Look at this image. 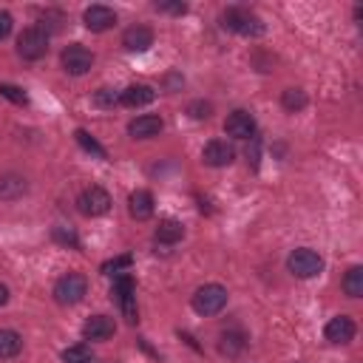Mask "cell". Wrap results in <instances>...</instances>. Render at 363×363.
I'll return each mask as SVG.
<instances>
[{
    "label": "cell",
    "mask_w": 363,
    "mask_h": 363,
    "mask_svg": "<svg viewBox=\"0 0 363 363\" xmlns=\"http://www.w3.org/2000/svg\"><path fill=\"white\" fill-rule=\"evenodd\" d=\"M224 306H227V289L221 284H204L193 292V309L204 318L218 315Z\"/></svg>",
    "instance_id": "obj_1"
},
{
    "label": "cell",
    "mask_w": 363,
    "mask_h": 363,
    "mask_svg": "<svg viewBox=\"0 0 363 363\" xmlns=\"http://www.w3.org/2000/svg\"><path fill=\"white\" fill-rule=\"evenodd\" d=\"M85 292H88V278L79 275V272H65V275L57 278V284H54V298H57V303H62V306L79 303V301L85 298Z\"/></svg>",
    "instance_id": "obj_2"
},
{
    "label": "cell",
    "mask_w": 363,
    "mask_h": 363,
    "mask_svg": "<svg viewBox=\"0 0 363 363\" xmlns=\"http://www.w3.org/2000/svg\"><path fill=\"white\" fill-rule=\"evenodd\" d=\"M221 26L230 28V31H235V34H244V37H255V34L264 31V23L252 11L238 9V6H233V9H227L221 14Z\"/></svg>",
    "instance_id": "obj_3"
},
{
    "label": "cell",
    "mask_w": 363,
    "mask_h": 363,
    "mask_svg": "<svg viewBox=\"0 0 363 363\" xmlns=\"http://www.w3.org/2000/svg\"><path fill=\"white\" fill-rule=\"evenodd\" d=\"M286 267H289V272L295 278H315L323 269V258L315 250H309V247H298V250L289 252Z\"/></svg>",
    "instance_id": "obj_4"
},
{
    "label": "cell",
    "mask_w": 363,
    "mask_h": 363,
    "mask_svg": "<svg viewBox=\"0 0 363 363\" xmlns=\"http://www.w3.org/2000/svg\"><path fill=\"white\" fill-rule=\"evenodd\" d=\"M77 210H79L82 216H88V218L105 216V213L111 210V196H108V190L99 187V184L85 187V190L77 196Z\"/></svg>",
    "instance_id": "obj_5"
},
{
    "label": "cell",
    "mask_w": 363,
    "mask_h": 363,
    "mask_svg": "<svg viewBox=\"0 0 363 363\" xmlns=\"http://www.w3.org/2000/svg\"><path fill=\"white\" fill-rule=\"evenodd\" d=\"M45 51H48V34L40 26L23 28V34L17 37V54L23 60H40L45 57Z\"/></svg>",
    "instance_id": "obj_6"
},
{
    "label": "cell",
    "mask_w": 363,
    "mask_h": 363,
    "mask_svg": "<svg viewBox=\"0 0 363 363\" xmlns=\"http://www.w3.org/2000/svg\"><path fill=\"white\" fill-rule=\"evenodd\" d=\"M60 60H62V68L68 74H74V77H82V74H88L94 68V54L85 45H79V43L65 45L62 54H60Z\"/></svg>",
    "instance_id": "obj_7"
},
{
    "label": "cell",
    "mask_w": 363,
    "mask_h": 363,
    "mask_svg": "<svg viewBox=\"0 0 363 363\" xmlns=\"http://www.w3.org/2000/svg\"><path fill=\"white\" fill-rule=\"evenodd\" d=\"M113 295H116V303H119L125 320H128V323H136L139 315H136V295H133V281H130V275H119V278L113 281Z\"/></svg>",
    "instance_id": "obj_8"
},
{
    "label": "cell",
    "mask_w": 363,
    "mask_h": 363,
    "mask_svg": "<svg viewBox=\"0 0 363 363\" xmlns=\"http://www.w3.org/2000/svg\"><path fill=\"white\" fill-rule=\"evenodd\" d=\"M224 133H230L233 139H252L255 136V116L250 111H233L224 119Z\"/></svg>",
    "instance_id": "obj_9"
},
{
    "label": "cell",
    "mask_w": 363,
    "mask_h": 363,
    "mask_svg": "<svg viewBox=\"0 0 363 363\" xmlns=\"http://www.w3.org/2000/svg\"><path fill=\"white\" fill-rule=\"evenodd\" d=\"M201 159H204V164H210V167H227V164L235 159V150H233L230 142H224V139H213V142L204 145Z\"/></svg>",
    "instance_id": "obj_10"
},
{
    "label": "cell",
    "mask_w": 363,
    "mask_h": 363,
    "mask_svg": "<svg viewBox=\"0 0 363 363\" xmlns=\"http://www.w3.org/2000/svg\"><path fill=\"white\" fill-rule=\"evenodd\" d=\"M82 23H85V28H91V31H108V28L116 26V14H113V9L96 3V6H88V9H85Z\"/></svg>",
    "instance_id": "obj_11"
},
{
    "label": "cell",
    "mask_w": 363,
    "mask_h": 363,
    "mask_svg": "<svg viewBox=\"0 0 363 363\" xmlns=\"http://www.w3.org/2000/svg\"><path fill=\"white\" fill-rule=\"evenodd\" d=\"M113 332H116V323L108 315H91L82 323V337L85 340H108Z\"/></svg>",
    "instance_id": "obj_12"
},
{
    "label": "cell",
    "mask_w": 363,
    "mask_h": 363,
    "mask_svg": "<svg viewBox=\"0 0 363 363\" xmlns=\"http://www.w3.org/2000/svg\"><path fill=\"white\" fill-rule=\"evenodd\" d=\"M323 335H326V340L329 343H349L352 337H354V320L349 318V315H337V318H332L329 323H326V329H323Z\"/></svg>",
    "instance_id": "obj_13"
},
{
    "label": "cell",
    "mask_w": 363,
    "mask_h": 363,
    "mask_svg": "<svg viewBox=\"0 0 363 363\" xmlns=\"http://www.w3.org/2000/svg\"><path fill=\"white\" fill-rule=\"evenodd\" d=\"M162 128H164L162 116H156V113H142V116H136V119L128 125V133H130L133 139H150V136H159Z\"/></svg>",
    "instance_id": "obj_14"
},
{
    "label": "cell",
    "mask_w": 363,
    "mask_h": 363,
    "mask_svg": "<svg viewBox=\"0 0 363 363\" xmlns=\"http://www.w3.org/2000/svg\"><path fill=\"white\" fill-rule=\"evenodd\" d=\"M122 45L128 51H147L153 45V31L147 26H130L122 34Z\"/></svg>",
    "instance_id": "obj_15"
},
{
    "label": "cell",
    "mask_w": 363,
    "mask_h": 363,
    "mask_svg": "<svg viewBox=\"0 0 363 363\" xmlns=\"http://www.w3.org/2000/svg\"><path fill=\"white\" fill-rule=\"evenodd\" d=\"M153 99H156V91L150 85H128L119 94V105L125 108H142V105H150Z\"/></svg>",
    "instance_id": "obj_16"
},
{
    "label": "cell",
    "mask_w": 363,
    "mask_h": 363,
    "mask_svg": "<svg viewBox=\"0 0 363 363\" xmlns=\"http://www.w3.org/2000/svg\"><path fill=\"white\" fill-rule=\"evenodd\" d=\"M128 213H130L136 221L150 218V216H153V196H150L147 190H136V193H130V199H128Z\"/></svg>",
    "instance_id": "obj_17"
},
{
    "label": "cell",
    "mask_w": 363,
    "mask_h": 363,
    "mask_svg": "<svg viewBox=\"0 0 363 363\" xmlns=\"http://www.w3.org/2000/svg\"><path fill=\"white\" fill-rule=\"evenodd\" d=\"M244 346H247V335L241 329H227L218 337V352L227 354V357H238L244 352Z\"/></svg>",
    "instance_id": "obj_18"
},
{
    "label": "cell",
    "mask_w": 363,
    "mask_h": 363,
    "mask_svg": "<svg viewBox=\"0 0 363 363\" xmlns=\"http://www.w3.org/2000/svg\"><path fill=\"white\" fill-rule=\"evenodd\" d=\"M26 190H28V184H26V179H23L20 173H6V176H0V199H3V201H14V199H20Z\"/></svg>",
    "instance_id": "obj_19"
},
{
    "label": "cell",
    "mask_w": 363,
    "mask_h": 363,
    "mask_svg": "<svg viewBox=\"0 0 363 363\" xmlns=\"http://www.w3.org/2000/svg\"><path fill=\"white\" fill-rule=\"evenodd\" d=\"M182 235H184V227H182V221H176V218L159 221V227H156V233H153V238H156L159 244H176V241H182Z\"/></svg>",
    "instance_id": "obj_20"
},
{
    "label": "cell",
    "mask_w": 363,
    "mask_h": 363,
    "mask_svg": "<svg viewBox=\"0 0 363 363\" xmlns=\"http://www.w3.org/2000/svg\"><path fill=\"white\" fill-rule=\"evenodd\" d=\"M20 349H23V337H20V332H14V329H0V360H11V357H17Z\"/></svg>",
    "instance_id": "obj_21"
},
{
    "label": "cell",
    "mask_w": 363,
    "mask_h": 363,
    "mask_svg": "<svg viewBox=\"0 0 363 363\" xmlns=\"http://www.w3.org/2000/svg\"><path fill=\"white\" fill-rule=\"evenodd\" d=\"M343 292L349 298H360L363 295V267H349V272L343 275Z\"/></svg>",
    "instance_id": "obj_22"
},
{
    "label": "cell",
    "mask_w": 363,
    "mask_h": 363,
    "mask_svg": "<svg viewBox=\"0 0 363 363\" xmlns=\"http://www.w3.org/2000/svg\"><path fill=\"white\" fill-rule=\"evenodd\" d=\"M281 105H284L289 113L303 111V108H306V94H303L301 88H286V91L281 94Z\"/></svg>",
    "instance_id": "obj_23"
},
{
    "label": "cell",
    "mask_w": 363,
    "mask_h": 363,
    "mask_svg": "<svg viewBox=\"0 0 363 363\" xmlns=\"http://www.w3.org/2000/svg\"><path fill=\"white\" fill-rule=\"evenodd\" d=\"M62 360L65 363H91V349L85 343H77V346H68L62 352Z\"/></svg>",
    "instance_id": "obj_24"
},
{
    "label": "cell",
    "mask_w": 363,
    "mask_h": 363,
    "mask_svg": "<svg viewBox=\"0 0 363 363\" xmlns=\"http://www.w3.org/2000/svg\"><path fill=\"white\" fill-rule=\"evenodd\" d=\"M77 142L85 147V150H91V153H96L99 159H105V147L91 136V133H85V130H77Z\"/></svg>",
    "instance_id": "obj_25"
},
{
    "label": "cell",
    "mask_w": 363,
    "mask_h": 363,
    "mask_svg": "<svg viewBox=\"0 0 363 363\" xmlns=\"http://www.w3.org/2000/svg\"><path fill=\"white\" fill-rule=\"evenodd\" d=\"M0 96L17 102V105H26V94L17 88V85H9V82H0Z\"/></svg>",
    "instance_id": "obj_26"
},
{
    "label": "cell",
    "mask_w": 363,
    "mask_h": 363,
    "mask_svg": "<svg viewBox=\"0 0 363 363\" xmlns=\"http://www.w3.org/2000/svg\"><path fill=\"white\" fill-rule=\"evenodd\" d=\"M94 102H96V105H102V108H113V105L119 102V96H116L111 88H99V91H96V96H94Z\"/></svg>",
    "instance_id": "obj_27"
},
{
    "label": "cell",
    "mask_w": 363,
    "mask_h": 363,
    "mask_svg": "<svg viewBox=\"0 0 363 363\" xmlns=\"http://www.w3.org/2000/svg\"><path fill=\"white\" fill-rule=\"evenodd\" d=\"M210 111H213L210 102H190V105H187V113H190L193 119H207Z\"/></svg>",
    "instance_id": "obj_28"
},
{
    "label": "cell",
    "mask_w": 363,
    "mask_h": 363,
    "mask_svg": "<svg viewBox=\"0 0 363 363\" xmlns=\"http://www.w3.org/2000/svg\"><path fill=\"white\" fill-rule=\"evenodd\" d=\"M128 267H130V255H122V258H113V261L102 264V272L105 275H113L116 269H128Z\"/></svg>",
    "instance_id": "obj_29"
},
{
    "label": "cell",
    "mask_w": 363,
    "mask_h": 363,
    "mask_svg": "<svg viewBox=\"0 0 363 363\" xmlns=\"http://www.w3.org/2000/svg\"><path fill=\"white\" fill-rule=\"evenodd\" d=\"M156 9H159V11H170V14H184V11H187L184 3H156Z\"/></svg>",
    "instance_id": "obj_30"
},
{
    "label": "cell",
    "mask_w": 363,
    "mask_h": 363,
    "mask_svg": "<svg viewBox=\"0 0 363 363\" xmlns=\"http://www.w3.org/2000/svg\"><path fill=\"white\" fill-rule=\"evenodd\" d=\"M9 34H11V14L0 11V40H6Z\"/></svg>",
    "instance_id": "obj_31"
},
{
    "label": "cell",
    "mask_w": 363,
    "mask_h": 363,
    "mask_svg": "<svg viewBox=\"0 0 363 363\" xmlns=\"http://www.w3.org/2000/svg\"><path fill=\"white\" fill-rule=\"evenodd\" d=\"M54 235H57L60 241H65V244H68V241H71V244H77V235H74L71 230H68V233H62V230H54Z\"/></svg>",
    "instance_id": "obj_32"
},
{
    "label": "cell",
    "mask_w": 363,
    "mask_h": 363,
    "mask_svg": "<svg viewBox=\"0 0 363 363\" xmlns=\"http://www.w3.org/2000/svg\"><path fill=\"white\" fill-rule=\"evenodd\" d=\"M6 303H9V286L0 284V306H6Z\"/></svg>",
    "instance_id": "obj_33"
}]
</instances>
